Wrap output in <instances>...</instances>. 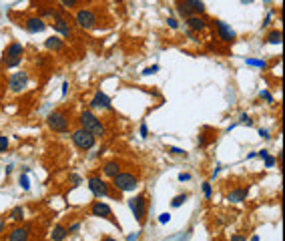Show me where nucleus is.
<instances>
[{
  "label": "nucleus",
  "mask_w": 285,
  "mask_h": 241,
  "mask_svg": "<svg viewBox=\"0 0 285 241\" xmlns=\"http://www.w3.org/2000/svg\"><path fill=\"white\" fill-rule=\"evenodd\" d=\"M237 125H245V127H253V121H251V117L247 115V112H241V115H239V121H237Z\"/></svg>",
  "instance_id": "c85d7f7f"
},
{
  "label": "nucleus",
  "mask_w": 285,
  "mask_h": 241,
  "mask_svg": "<svg viewBox=\"0 0 285 241\" xmlns=\"http://www.w3.org/2000/svg\"><path fill=\"white\" fill-rule=\"evenodd\" d=\"M71 141H73L75 147L78 151H82V153L95 149V145H96V137H93L89 131H85V129H80V127H76V129L71 131Z\"/></svg>",
  "instance_id": "423d86ee"
},
{
  "label": "nucleus",
  "mask_w": 285,
  "mask_h": 241,
  "mask_svg": "<svg viewBox=\"0 0 285 241\" xmlns=\"http://www.w3.org/2000/svg\"><path fill=\"white\" fill-rule=\"evenodd\" d=\"M179 181H183V183L191 181V175H189V173H181V175H179Z\"/></svg>",
  "instance_id": "a18cd8bd"
},
{
  "label": "nucleus",
  "mask_w": 285,
  "mask_h": 241,
  "mask_svg": "<svg viewBox=\"0 0 285 241\" xmlns=\"http://www.w3.org/2000/svg\"><path fill=\"white\" fill-rule=\"evenodd\" d=\"M78 127L85 129V131H89L96 139L107 137V125H105V121L100 119L95 111H91V109H82L78 112Z\"/></svg>",
  "instance_id": "f257e3e1"
},
{
  "label": "nucleus",
  "mask_w": 285,
  "mask_h": 241,
  "mask_svg": "<svg viewBox=\"0 0 285 241\" xmlns=\"http://www.w3.org/2000/svg\"><path fill=\"white\" fill-rule=\"evenodd\" d=\"M19 185H20V189H22V191H28V189H30V179H28V173H22V175L19 177Z\"/></svg>",
  "instance_id": "a878e982"
},
{
  "label": "nucleus",
  "mask_w": 285,
  "mask_h": 241,
  "mask_svg": "<svg viewBox=\"0 0 285 241\" xmlns=\"http://www.w3.org/2000/svg\"><path fill=\"white\" fill-rule=\"evenodd\" d=\"M185 24H187V30L191 32H205L209 28V20L205 19V14H193L189 19H185Z\"/></svg>",
  "instance_id": "dca6fc26"
},
{
  "label": "nucleus",
  "mask_w": 285,
  "mask_h": 241,
  "mask_svg": "<svg viewBox=\"0 0 285 241\" xmlns=\"http://www.w3.org/2000/svg\"><path fill=\"white\" fill-rule=\"evenodd\" d=\"M12 169H14V167H12V165H8V167H6V171H4V173H6V175H10V173H12Z\"/></svg>",
  "instance_id": "3c124183"
},
{
  "label": "nucleus",
  "mask_w": 285,
  "mask_h": 241,
  "mask_svg": "<svg viewBox=\"0 0 285 241\" xmlns=\"http://www.w3.org/2000/svg\"><path fill=\"white\" fill-rule=\"evenodd\" d=\"M249 241H259V235H253V237H251Z\"/></svg>",
  "instance_id": "603ef678"
},
{
  "label": "nucleus",
  "mask_w": 285,
  "mask_h": 241,
  "mask_svg": "<svg viewBox=\"0 0 285 241\" xmlns=\"http://www.w3.org/2000/svg\"><path fill=\"white\" fill-rule=\"evenodd\" d=\"M123 171V161H119V159H109V161H105L103 165H100V173H103V177L105 179H113L114 175H119Z\"/></svg>",
  "instance_id": "f3484780"
},
{
  "label": "nucleus",
  "mask_w": 285,
  "mask_h": 241,
  "mask_svg": "<svg viewBox=\"0 0 285 241\" xmlns=\"http://www.w3.org/2000/svg\"><path fill=\"white\" fill-rule=\"evenodd\" d=\"M175 8L181 19H189L193 14H205V2L203 0H175Z\"/></svg>",
  "instance_id": "6e6552de"
},
{
  "label": "nucleus",
  "mask_w": 285,
  "mask_h": 241,
  "mask_svg": "<svg viewBox=\"0 0 285 241\" xmlns=\"http://www.w3.org/2000/svg\"><path fill=\"white\" fill-rule=\"evenodd\" d=\"M44 48H46V51H50V53L60 55V53L66 51V40L60 38L58 35H53V37H48V38L44 40Z\"/></svg>",
  "instance_id": "6ab92c4d"
},
{
  "label": "nucleus",
  "mask_w": 285,
  "mask_h": 241,
  "mask_svg": "<svg viewBox=\"0 0 285 241\" xmlns=\"http://www.w3.org/2000/svg\"><path fill=\"white\" fill-rule=\"evenodd\" d=\"M213 26H215L217 37H219L221 42H225V44H233V42L237 40V32H235V28L229 26L227 22H223V20H219V19H215V20H213Z\"/></svg>",
  "instance_id": "f8f14e48"
},
{
  "label": "nucleus",
  "mask_w": 285,
  "mask_h": 241,
  "mask_svg": "<svg viewBox=\"0 0 285 241\" xmlns=\"http://www.w3.org/2000/svg\"><path fill=\"white\" fill-rule=\"evenodd\" d=\"M267 155H269V151H267V149H261V151H257V153H255V157H261V159H265Z\"/></svg>",
  "instance_id": "49530a36"
},
{
  "label": "nucleus",
  "mask_w": 285,
  "mask_h": 241,
  "mask_svg": "<svg viewBox=\"0 0 285 241\" xmlns=\"http://www.w3.org/2000/svg\"><path fill=\"white\" fill-rule=\"evenodd\" d=\"M8 147H10V139H8L6 135H0V155L6 153Z\"/></svg>",
  "instance_id": "bb28decb"
},
{
  "label": "nucleus",
  "mask_w": 285,
  "mask_h": 241,
  "mask_svg": "<svg viewBox=\"0 0 285 241\" xmlns=\"http://www.w3.org/2000/svg\"><path fill=\"white\" fill-rule=\"evenodd\" d=\"M169 221H171V213H161L159 215V223L165 225V223H169Z\"/></svg>",
  "instance_id": "58836bf2"
},
{
  "label": "nucleus",
  "mask_w": 285,
  "mask_h": 241,
  "mask_svg": "<svg viewBox=\"0 0 285 241\" xmlns=\"http://www.w3.org/2000/svg\"><path fill=\"white\" fill-rule=\"evenodd\" d=\"M69 181L73 183V187H78V185H82V177L78 173H71L69 175Z\"/></svg>",
  "instance_id": "2f4dec72"
},
{
  "label": "nucleus",
  "mask_w": 285,
  "mask_h": 241,
  "mask_svg": "<svg viewBox=\"0 0 285 241\" xmlns=\"http://www.w3.org/2000/svg\"><path fill=\"white\" fill-rule=\"evenodd\" d=\"M169 153L175 155V157H187V151L185 149H179V147H169Z\"/></svg>",
  "instance_id": "c9c22d12"
},
{
  "label": "nucleus",
  "mask_w": 285,
  "mask_h": 241,
  "mask_svg": "<svg viewBox=\"0 0 285 241\" xmlns=\"http://www.w3.org/2000/svg\"><path fill=\"white\" fill-rule=\"evenodd\" d=\"M249 195V187H237V189H231L227 193V201L229 203H243Z\"/></svg>",
  "instance_id": "aec40b11"
},
{
  "label": "nucleus",
  "mask_w": 285,
  "mask_h": 241,
  "mask_svg": "<svg viewBox=\"0 0 285 241\" xmlns=\"http://www.w3.org/2000/svg\"><path fill=\"white\" fill-rule=\"evenodd\" d=\"M111 187L116 193H133L139 187V175L133 171H121L111 179Z\"/></svg>",
  "instance_id": "20e7f679"
},
{
  "label": "nucleus",
  "mask_w": 285,
  "mask_h": 241,
  "mask_svg": "<svg viewBox=\"0 0 285 241\" xmlns=\"http://www.w3.org/2000/svg\"><path fill=\"white\" fill-rule=\"evenodd\" d=\"M217 135H219V131H217V129H213V127H203V129L199 131V135H197V147H199V149H207L209 145L215 143Z\"/></svg>",
  "instance_id": "2eb2a0df"
},
{
  "label": "nucleus",
  "mask_w": 285,
  "mask_h": 241,
  "mask_svg": "<svg viewBox=\"0 0 285 241\" xmlns=\"http://www.w3.org/2000/svg\"><path fill=\"white\" fill-rule=\"evenodd\" d=\"M167 26L173 28V30H177V28H179V20L175 19V16H169V19H167Z\"/></svg>",
  "instance_id": "e433bc0d"
},
{
  "label": "nucleus",
  "mask_w": 285,
  "mask_h": 241,
  "mask_svg": "<svg viewBox=\"0 0 285 241\" xmlns=\"http://www.w3.org/2000/svg\"><path fill=\"white\" fill-rule=\"evenodd\" d=\"M275 163H277V159H275V157H271V155H267V157H265V169H271Z\"/></svg>",
  "instance_id": "4c0bfd02"
},
{
  "label": "nucleus",
  "mask_w": 285,
  "mask_h": 241,
  "mask_svg": "<svg viewBox=\"0 0 285 241\" xmlns=\"http://www.w3.org/2000/svg\"><path fill=\"white\" fill-rule=\"evenodd\" d=\"M271 19H273V12H267V16H265V20H263V24H261V26H269Z\"/></svg>",
  "instance_id": "c03bdc74"
},
{
  "label": "nucleus",
  "mask_w": 285,
  "mask_h": 241,
  "mask_svg": "<svg viewBox=\"0 0 285 241\" xmlns=\"http://www.w3.org/2000/svg\"><path fill=\"white\" fill-rule=\"evenodd\" d=\"M80 225H82L80 221H73L71 225H66V229H69V235H73V233H76V231L80 229Z\"/></svg>",
  "instance_id": "f704fd0d"
},
{
  "label": "nucleus",
  "mask_w": 285,
  "mask_h": 241,
  "mask_svg": "<svg viewBox=\"0 0 285 241\" xmlns=\"http://www.w3.org/2000/svg\"><path fill=\"white\" fill-rule=\"evenodd\" d=\"M60 94H62V99L66 94H69V80H62V89H60Z\"/></svg>",
  "instance_id": "ea45409f"
},
{
  "label": "nucleus",
  "mask_w": 285,
  "mask_h": 241,
  "mask_svg": "<svg viewBox=\"0 0 285 241\" xmlns=\"http://www.w3.org/2000/svg\"><path fill=\"white\" fill-rule=\"evenodd\" d=\"M46 127L50 129L53 133L57 135H69L73 131V119H71V112L64 111V109H57V111H50L46 115Z\"/></svg>",
  "instance_id": "f03ea898"
},
{
  "label": "nucleus",
  "mask_w": 285,
  "mask_h": 241,
  "mask_svg": "<svg viewBox=\"0 0 285 241\" xmlns=\"http://www.w3.org/2000/svg\"><path fill=\"white\" fill-rule=\"evenodd\" d=\"M24 217H26V211H24L22 205H14L10 211H8V215H6V219L10 223H14V225H20L24 221Z\"/></svg>",
  "instance_id": "412c9836"
},
{
  "label": "nucleus",
  "mask_w": 285,
  "mask_h": 241,
  "mask_svg": "<svg viewBox=\"0 0 285 241\" xmlns=\"http://www.w3.org/2000/svg\"><path fill=\"white\" fill-rule=\"evenodd\" d=\"M255 0H241V4H253Z\"/></svg>",
  "instance_id": "8fccbe9b"
},
{
  "label": "nucleus",
  "mask_w": 285,
  "mask_h": 241,
  "mask_svg": "<svg viewBox=\"0 0 285 241\" xmlns=\"http://www.w3.org/2000/svg\"><path fill=\"white\" fill-rule=\"evenodd\" d=\"M60 6L64 10H71V8H76L78 6V0H60Z\"/></svg>",
  "instance_id": "c756f323"
},
{
  "label": "nucleus",
  "mask_w": 285,
  "mask_h": 241,
  "mask_svg": "<svg viewBox=\"0 0 285 241\" xmlns=\"http://www.w3.org/2000/svg\"><path fill=\"white\" fill-rule=\"evenodd\" d=\"M259 99H263V101H267L269 105H273V96H271V93H269V91H265V89L259 91Z\"/></svg>",
  "instance_id": "473e14b6"
},
{
  "label": "nucleus",
  "mask_w": 285,
  "mask_h": 241,
  "mask_svg": "<svg viewBox=\"0 0 285 241\" xmlns=\"http://www.w3.org/2000/svg\"><path fill=\"white\" fill-rule=\"evenodd\" d=\"M4 233H8V219L4 215H0V237Z\"/></svg>",
  "instance_id": "7c9ffc66"
},
{
  "label": "nucleus",
  "mask_w": 285,
  "mask_h": 241,
  "mask_svg": "<svg viewBox=\"0 0 285 241\" xmlns=\"http://www.w3.org/2000/svg\"><path fill=\"white\" fill-rule=\"evenodd\" d=\"M201 189H203V195H205V199H213V187H211V183H209V181H205L203 185H201Z\"/></svg>",
  "instance_id": "cd10ccee"
},
{
  "label": "nucleus",
  "mask_w": 285,
  "mask_h": 241,
  "mask_svg": "<svg viewBox=\"0 0 285 241\" xmlns=\"http://www.w3.org/2000/svg\"><path fill=\"white\" fill-rule=\"evenodd\" d=\"M24 60V44L19 40L8 42L2 53V67L4 69H19Z\"/></svg>",
  "instance_id": "7ed1b4c3"
},
{
  "label": "nucleus",
  "mask_w": 285,
  "mask_h": 241,
  "mask_svg": "<svg viewBox=\"0 0 285 241\" xmlns=\"http://www.w3.org/2000/svg\"><path fill=\"white\" fill-rule=\"evenodd\" d=\"M263 40H265V44H281L283 42V32H281V28H271L265 35Z\"/></svg>",
  "instance_id": "5701e85b"
},
{
  "label": "nucleus",
  "mask_w": 285,
  "mask_h": 241,
  "mask_svg": "<svg viewBox=\"0 0 285 241\" xmlns=\"http://www.w3.org/2000/svg\"><path fill=\"white\" fill-rule=\"evenodd\" d=\"M73 22H75V26H78L82 30H95L98 26V14L93 8H78L75 12Z\"/></svg>",
  "instance_id": "0eeeda50"
},
{
  "label": "nucleus",
  "mask_w": 285,
  "mask_h": 241,
  "mask_svg": "<svg viewBox=\"0 0 285 241\" xmlns=\"http://www.w3.org/2000/svg\"><path fill=\"white\" fill-rule=\"evenodd\" d=\"M187 199H189L187 193H181V195H175V197H173V201H171V207H173V209H177V207H181L183 203H185Z\"/></svg>",
  "instance_id": "393cba45"
},
{
  "label": "nucleus",
  "mask_w": 285,
  "mask_h": 241,
  "mask_svg": "<svg viewBox=\"0 0 285 241\" xmlns=\"http://www.w3.org/2000/svg\"><path fill=\"white\" fill-rule=\"evenodd\" d=\"M229 241H247V237H245L243 233H235V235H233Z\"/></svg>",
  "instance_id": "79ce46f5"
},
{
  "label": "nucleus",
  "mask_w": 285,
  "mask_h": 241,
  "mask_svg": "<svg viewBox=\"0 0 285 241\" xmlns=\"http://www.w3.org/2000/svg\"><path fill=\"white\" fill-rule=\"evenodd\" d=\"M127 205H129V209L133 211V217H135V221L143 225V223H145V217H147V213H149V201H147V195H145V193H139V195L131 197V199L127 201Z\"/></svg>",
  "instance_id": "1a4fd4ad"
},
{
  "label": "nucleus",
  "mask_w": 285,
  "mask_h": 241,
  "mask_svg": "<svg viewBox=\"0 0 285 241\" xmlns=\"http://www.w3.org/2000/svg\"><path fill=\"white\" fill-rule=\"evenodd\" d=\"M22 28L26 32H30V35H40V32H44L48 28V22L44 19H40V16H37V14H30L22 20Z\"/></svg>",
  "instance_id": "ddd939ff"
},
{
  "label": "nucleus",
  "mask_w": 285,
  "mask_h": 241,
  "mask_svg": "<svg viewBox=\"0 0 285 241\" xmlns=\"http://www.w3.org/2000/svg\"><path fill=\"white\" fill-rule=\"evenodd\" d=\"M259 137L265 139V141H267V139H271V137H269V131H267V129H259Z\"/></svg>",
  "instance_id": "37998d69"
},
{
  "label": "nucleus",
  "mask_w": 285,
  "mask_h": 241,
  "mask_svg": "<svg viewBox=\"0 0 285 241\" xmlns=\"http://www.w3.org/2000/svg\"><path fill=\"white\" fill-rule=\"evenodd\" d=\"M91 215L93 217H98V219H107V221H111L113 225H116V229H121V225H119V221L114 219V215H113V209H111V205L109 203H105V201H100V199H96V201H93L91 203Z\"/></svg>",
  "instance_id": "9d476101"
},
{
  "label": "nucleus",
  "mask_w": 285,
  "mask_h": 241,
  "mask_svg": "<svg viewBox=\"0 0 285 241\" xmlns=\"http://www.w3.org/2000/svg\"><path fill=\"white\" fill-rule=\"evenodd\" d=\"M139 239V233H133V235H127V241H137Z\"/></svg>",
  "instance_id": "de8ad7c7"
},
{
  "label": "nucleus",
  "mask_w": 285,
  "mask_h": 241,
  "mask_svg": "<svg viewBox=\"0 0 285 241\" xmlns=\"http://www.w3.org/2000/svg\"><path fill=\"white\" fill-rule=\"evenodd\" d=\"M89 109L91 111H113V101H111V96L103 91H96L93 94V99L89 103Z\"/></svg>",
  "instance_id": "4468645a"
},
{
  "label": "nucleus",
  "mask_w": 285,
  "mask_h": 241,
  "mask_svg": "<svg viewBox=\"0 0 285 241\" xmlns=\"http://www.w3.org/2000/svg\"><path fill=\"white\" fill-rule=\"evenodd\" d=\"M245 64H247V67H255L259 71L267 69V60L265 58H245Z\"/></svg>",
  "instance_id": "b1692460"
},
{
  "label": "nucleus",
  "mask_w": 285,
  "mask_h": 241,
  "mask_svg": "<svg viewBox=\"0 0 285 241\" xmlns=\"http://www.w3.org/2000/svg\"><path fill=\"white\" fill-rule=\"evenodd\" d=\"M159 71H161L159 64H151V67H147V69L143 71V74H145V76H149V74H155V73H159Z\"/></svg>",
  "instance_id": "72a5a7b5"
},
{
  "label": "nucleus",
  "mask_w": 285,
  "mask_h": 241,
  "mask_svg": "<svg viewBox=\"0 0 285 241\" xmlns=\"http://www.w3.org/2000/svg\"><path fill=\"white\" fill-rule=\"evenodd\" d=\"M100 241H119V239H116V237H111V235H105Z\"/></svg>",
  "instance_id": "09e8293b"
},
{
  "label": "nucleus",
  "mask_w": 285,
  "mask_h": 241,
  "mask_svg": "<svg viewBox=\"0 0 285 241\" xmlns=\"http://www.w3.org/2000/svg\"><path fill=\"white\" fill-rule=\"evenodd\" d=\"M87 187H89V191L93 193V197H95V199H103V197H111V195H113L111 183L105 179V177H100V175H96V173L89 175Z\"/></svg>",
  "instance_id": "39448f33"
},
{
  "label": "nucleus",
  "mask_w": 285,
  "mask_h": 241,
  "mask_svg": "<svg viewBox=\"0 0 285 241\" xmlns=\"http://www.w3.org/2000/svg\"><path fill=\"white\" fill-rule=\"evenodd\" d=\"M6 241H30V227L28 225H16L6 233Z\"/></svg>",
  "instance_id": "a211bd4d"
},
{
  "label": "nucleus",
  "mask_w": 285,
  "mask_h": 241,
  "mask_svg": "<svg viewBox=\"0 0 285 241\" xmlns=\"http://www.w3.org/2000/svg\"><path fill=\"white\" fill-rule=\"evenodd\" d=\"M66 237H69V229H66V225H62V223H57L48 233L50 241H66Z\"/></svg>",
  "instance_id": "4be33fe9"
},
{
  "label": "nucleus",
  "mask_w": 285,
  "mask_h": 241,
  "mask_svg": "<svg viewBox=\"0 0 285 241\" xmlns=\"http://www.w3.org/2000/svg\"><path fill=\"white\" fill-rule=\"evenodd\" d=\"M141 137H143V139H147V137H149V127H147V123H143V125H141Z\"/></svg>",
  "instance_id": "a19ab883"
},
{
  "label": "nucleus",
  "mask_w": 285,
  "mask_h": 241,
  "mask_svg": "<svg viewBox=\"0 0 285 241\" xmlns=\"http://www.w3.org/2000/svg\"><path fill=\"white\" fill-rule=\"evenodd\" d=\"M28 83H30V76L26 71H16L8 76V91L14 93V94H20L28 89Z\"/></svg>",
  "instance_id": "9b49d317"
}]
</instances>
